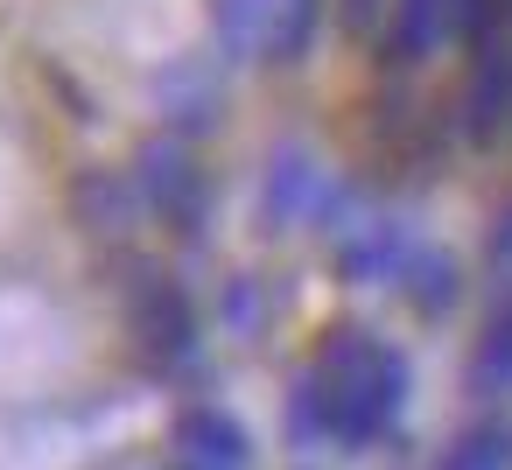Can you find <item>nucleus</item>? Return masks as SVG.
I'll list each match as a JSON object with an SVG mask.
<instances>
[{
    "instance_id": "nucleus-1",
    "label": "nucleus",
    "mask_w": 512,
    "mask_h": 470,
    "mask_svg": "<svg viewBox=\"0 0 512 470\" xmlns=\"http://www.w3.org/2000/svg\"><path fill=\"white\" fill-rule=\"evenodd\" d=\"M141 183H148V197H155L162 211H176V218H197V183H190V169H183V155H176L169 141L141 155Z\"/></svg>"
}]
</instances>
